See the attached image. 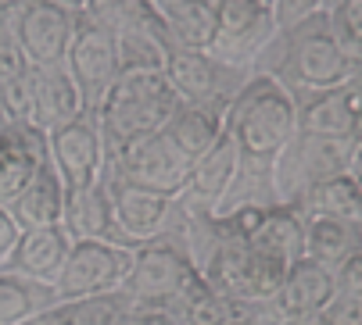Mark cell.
I'll return each mask as SVG.
<instances>
[{
	"label": "cell",
	"instance_id": "cell-1",
	"mask_svg": "<svg viewBox=\"0 0 362 325\" xmlns=\"http://www.w3.org/2000/svg\"><path fill=\"white\" fill-rule=\"evenodd\" d=\"M251 72L276 79L294 100L362 79V65L341 50V43L327 25V15H313L276 29L269 47L251 65Z\"/></svg>",
	"mask_w": 362,
	"mask_h": 325
},
{
	"label": "cell",
	"instance_id": "cell-2",
	"mask_svg": "<svg viewBox=\"0 0 362 325\" xmlns=\"http://www.w3.org/2000/svg\"><path fill=\"white\" fill-rule=\"evenodd\" d=\"M180 107L165 72H140V75H119L108 93L93 107V118L105 140V157H115L129 143L162 133V125Z\"/></svg>",
	"mask_w": 362,
	"mask_h": 325
},
{
	"label": "cell",
	"instance_id": "cell-3",
	"mask_svg": "<svg viewBox=\"0 0 362 325\" xmlns=\"http://www.w3.org/2000/svg\"><path fill=\"white\" fill-rule=\"evenodd\" d=\"M298 133V100L269 75H247L226 111V136L240 157L273 161Z\"/></svg>",
	"mask_w": 362,
	"mask_h": 325
},
{
	"label": "cell",
	"instance_id": "cell-4",
	"mask_svg": "<svg viewBox=\"0 0 362 325\" xmlns=\"http://www.w3.org/2000/svg\"><path fill=\"white\" fill-rule=\"evenodd\" d=\"M194 279H197V272L187 257L180 233H165L158 240L133 247V261H129L122 293L133 300V307H165L169 311Z\"/></svg>",
	"mask_w": 362,
	"mask_h": 325
},
{
	"label": "cell",
	"instance_id": "cell-5",
	"mask_svg": "<svg viewBox=\"0 0 362 325\" xmlns=\"http://www.w3.org/2000/svg\"><path fill=\"white\" fill-rule=\"evenodd\" d=\"M348 140H330V136H313V133H294L284 150L273 157V186H276V204L298 207L320 183L348 172L351 157Z\"/></svg>",
	"mask_w": 362,
	"mask_h": 325
},
{
	"label": "cell",
	"instance_id": "cell-6",
	"mask_svg": "<svg viewBox=\"0 0 362 325\" xmlns=\"http://www.w3.org/2000/svg\"><path fill=\"white\" fill-rule=\"evenodd\" d=\"M247 75L251 72L219 61L209 50H169V61H165V79H169L176 100L190 104V107H204V111H216L223 118L230 111L237 90L247 82Z\"/></svg>",
	"mask_w": 362,
	"mask_h": 325
},
{
	"label": "cell",
	"instance_id": "cell-7",
	"mask_svg": "<svg viewBox=\"0 0 362 325\" xmlns=\"http://www.w3.org/2000/svg\"><path fill=\"white\" fill-rule=\"evenodd\" d=\"M276 36V11L269 0H219L216 4V39L209 54L219 61L251 72L258 54Z\"/></svg>",
	"mask_w": 362,
	"mask_h": 325
},
{
	"label": "cell",
	"instance_id": "cell-8",
	"mask_svg": "<svg viewBox=\"0 0 362 325\" xmlns=\"http://www.w3.org/2000/svg\"><path fill=\"white\" fill-rule=\"evenodd\" d=\"M108 197H112V214H115V233L122 247H140L147 240H158L165 233H180V219H183V207L180 197L169 193H154L122 179H108Z\"/></svg>",
	"mask_w": 362,
	"mask_h": 325
},
{
	"label": "cell",
	"instance_id": "cell-9",
	"mask_svg": "<svg viewBox=\"0 0 362 325\" xmlns=\"http://www.w3.org/2000/svg\"><path fill=\"white\" fill-rule=\"evenodd\" d=\"M133 250L112 240H76L65 268L54 283L58 300H72V297H93V293H112L122 290L126 272H129Z\"/></svg>",
	"mask_w": 362,
	"mask_h": 325
},
{
	"label": "cell",
	"instance_id": "cell-10",
	"mask_svg": "<svg viewBox=\"0 0 362 325\" xmlns=\"http://www.w3.org/2000/svg\"><path fill=\"white\" fill-rule=\"evenodd\" d=\"M65 68L72 72L76 86L83 90L86 107L100 104V97L108 93V86L119 79V54H115V32L108 25L93 22L90 15H76L72 43L65 54Z\"/></svg>",
	"mask_w": 362,
	"mask_h": 325
},
{
	"label": "cell",
	"instance_id": "cell-11",
	"mask_svg": "<svg viewBox=\"0 0 362 325\" xmlns=\"http://www.w3.org/2000/svg\"><path fill=\"white\" fill-rule=\"evenodd\" d=\"M47 157L54 165V172L62 176L65 190H83L105 179L108 157H105V140H100L93 111L47 133Z\"/></svg>",
	"mask_w": 362,
	"mask_h": 325
},
{
	"label": "cell",
	"instance_id": "cell-12",
	"mask_svg": "<svg viewBox=\"0 0 362 325\" xmlns=\"http://www.w3.org/2000/svg\"><path fill=\"white\" fill-rule=\"evenodd\" d=\"M187 172L190 168L173 154V147L162 140V133L129 143L126 150L108 157V168H105L108 179H122V183H133V186H144L154 193H169V197H180Z\"/></svg>",
	"mask_w": 362,
	"mask_h": 325
},
{
	"label": "cell",
	"instance_id": "cell-13",
	"mask_svg": "<svg viewBox=\"0 0 362 325\" xmlns=\"http://www.w3.org/2000/svg\"><path fill=\"white\" fill-rule=\"evenodd\" d=\"M72 29H76V15L50 4V0H25L15 11V36L29 68L65 65Z\"/></svg>",
	"mask_w": 362,
	"mask_h": 325
},
{
	"label": "cell",
	"instance_id": "cell-14",
	"mask_svg": "<svg viewBox=\"0 0 362 325\" xmlns=\"http://www.w3.org/2000/svg\"><path fill=\"white\" fill-rule=\"evenodd\" d=\"M86 111L90 107L83 100V90L76 86V79L65 65L33 68V79H29V125L33 129H40L47 136Z\"/></svg>",
	"mask_w": 362,
	"mask_h": 325
},
{
	"label": "cell",
	"instance_id": "cell-15",
	"mask_svg": "<svg viewBox=\"0 0 362 325\" xmlns=\"http://www.w3.org/2000/svg\"><path fill=\"white\" fill-rule=\"evenodd\" d=\"M298 133L355 143L362 136V79L298 100Z\"/></svg>",
	"mask_w": 362,
	"mask_h": 325
},
{
	"label": "cell",
	"instance_id": "cell-16",
	"mask_svg": "<svg viewBox=\"0 0 362 325\" xmlns=\"http://www.w3.org/2000/svg\"><path fill=\"white\" fill-rule=\"evenodd\" d=\"M43 165L47 136L29 122H4L0 129V207H11Z\"/></svg>",
	"mask_w": 362,
	"mask_h": 325
},
{
	"label": "cell",
	"instance_id": "cell-17",
	"mask_svg": "<svg viewBox=\"0 0 362 325\" xmlns=\"http://www.w3.org/2000/svg\"><path fill=\"white\" fill-rule=\"evenodd\" d=\"M334 297V272L327 264L313 261V257H298L291 268H287V276L273 297L284 325H301L308 318H316L327 311Z\"/></svg>",
	"mask_w": 362,
	"mask_h": 325
},
{
	"label": "cell",
	"instance_id": "cell-18",
	"mask_svg": "<svg viewBox=\"0 0 362 325\" xmlns=\"http://www.w3.org/2000/svg\"><path fill=\"white\" fill-rule=\"evenodd\" d=\"M240 165V150L237 143L223 133L219 143L209 150V154H201L190 172H187V183L180 190V207L183 211H216L219 197L226 193L233 172Z\"/></svg>",
	"mask_w": 362,
	"mask_h": 325
},
{
	"label": "cell",
	"instance_id": "cell-19",
	"mask_svg": "<svg viewBox=\"0 0 362 325\" xmlns=\"http://www.w3.org/2000/svg\"><path fill=\"white\" fill-rule=\"evenodd\" d=\"M69 250H72V240H69V233L62 226L22 229V236L15 243V254L8 261V272H18L25 279L54 286L58 276H62V268H65Z\"/></svg>",
	"mask_w": 362,
	"mask_h": 325
},
{
	"label": "cell",
	"instance_id": "cell-20",
	"mask_svg": "<svg viewBox=\"0 0 362 325\" xmlns=\"http://www.w3.org/2000/svg\"><path fill=\"white\" fill-rule=\"evenodd\" d=\"M62 229L69 240H112L119 243L115 233V214H112V197L105 179L83 186V190H65V211H62Z\"/></svg>",
	"mask_w": 362,
	"mask_h": 325
},
{
	"label": "cell",
	"instance_id": "cell-21",
	"mask_svg": "<svg viewBox=\"0 0 362 325\" xmlns=\"http://www.w3.org/2000/svg\"><path fill=\"white\" fill-rule=\"evenodd\" d=\"M226 133V118L216 115V111H204V107H190V104H180L173 118L162 125V140L173 147V154L190 168L201 154H209L219 136Z\"/></svg>",
	"mask_w": 362,
	"mask_h": 325
},
{
	"label": "cell",
	"instance_id": "cell-22",
	"mask_svg": "<svg viewBox=\"0 0 362 325\" xmlns=\"http://www.w3.org/2000/svg\"><path fill=\"white\" fill-rule=\"evenodd\" d=\"M133 311H136L133 300L122 290H112V293L58 300L25 325H129Z\"/></svg>",
	"mask_w": 362,
	"mask_h": 325
},
{
	"label": "cell",
	"instance_id": "cell-23",
	"mask_svg": "<svg viewBox=\"0 0 362 325\" xmlns=\"http://www.w3.org/2000/svg\"><path fill=\"white\" fill-rule=\"evenodd\" d=\"M29 79L33 68L15 36V15H0V104L8 122H29Z\"/></svg>",
	"mask_w": 362,
	"mask_h": 325
},
{
	"label": "cell",
	"instance_id": "cell-24",
	"mask_svg": "<svg viewBox=\"0 0 362 325\" xmlns=\"http://www.w3.org/2000/svg\"><path fill=\"white\" fill-rule=\"evenodd\" d=\"M11 219L18 222V229H43V226H62V211H65V183L54 172V165H47L33 176V183L25 186V193L8 207Z\"/></svg>",
	"mask_w": 362,
	"mask_h": 325
},
{
	"label": "cell",
	"instance_id": "cell-25",
	"mask_svg": "<svg viewBox=\"0 0 362 325\" xmlns=\"http://www.w3.org/2000/svg\"><path fill=\"white\" fill-rule=\"evenodd\" d=\"M362 250V219H305V257L330 272Z\"/></svg>",
	"mask_w": 362,
	"mask_h": 325
},
{
	"label": "cell",
	"instance_id": "cell-26",
	"mask_svg": "<svg viewBox=\"0 0 362 325\" xmlns=\"http://www.w3.org/2000/svg\"><path fill=\"white\" fill-rule=\"evenodd\" d=\"M247 243L258 254H269L284 264H294L298 257H305V219L294 207L276 204L262 214V222L255 226Z\"/></svg>",
	"mask_w": 362,
	"mask_h": 325
},
{
	"label": "cell",
	"instance_id": "cell-27",
	"mask_svg": "<svg viewBox=\"0 0 362 325\" xmlns=\"http://www.w3.org/2000/svg\"><path fill=\"white\" fill-rule=\"evenodd\" d=\"M158 22L173 50H209L216 39V4L209 0H176Z\"/></svg>",
	"mask_w": 362,
	"mask_h": 325
},
{
	"label": "cell",
	"instance_id": "cell-28",
	"mask_svg": "<svg viewBox=\"0 0 362 325\" xmlns=\"http://www.w3.org/2000/svg\"><path fill=\"white\" fill-rule=\"evenodd\" d=\"M244 207H276V186H273V161H251L240 157V165L219 197L212 214H233Z\"/></svg>",
	"mask_w": 362,
	"mask_h": 325
},
{
	"label": "cell",
	"instance_id": "cell-29",
	"mask_svg": "<svg viewBox=\"0 0 362 325\" xmlns=\"http://www.w3.org/2000/svg\"><path fill=\"white\" fill-rule=\"evenodd\" d=\"M169 39L158 25L140 29H119L115 32V54H119V75H140V72H165L169 61Z\"/></svg>",
	"mask_w": 362,
	"mask_h": 325
},
{
	"label": "cell",
	"instance_id": "cell-30",
	"mask_svg": "<svg viewBox=\"0 0 362 325\" xmlns=\"http://www.w3.org/2000/svg\"><path fill=\"white\" fill-rule=\"evenodd\" d=\"M50 304H58L54 286L25 279L18 272H0V325H25Z\"/></svg>",
	"mask_w": 362,
	"mask_h": 325
},
{
	"label": "cell",
	"instance_id": "cell-31",
	"mask_svg": "<svg viewBox=\"0 0 362 325\" xmlns=\"http://www.w3.org/2000/svg\"><path fill=\"white\" fill-rule=\"evenodd\" d=\"M294 211L301 219H362V186L348 172H341L320 183Z\"/></svg>",
	"mask_w": 362,
	"mask_h": 325
},
{
	"label": "cell",
	"instance_id": "cell-32",
	"mask_svg": "<svg viewBox=\"0 0 362 325\" xmlns=\"http://www.w3.org/2000/svg\"><path fill=\"white\" fill-rule=\"evenodd\" d=\"M173 318L180 325H226L237 314V300H230L226 293L212 290L201 276L180 293V300L169 307Z\"/></svg>",
	"mask_w": 362,
	"mask_h": 325
},
{
	"label": "cell",
	"instance_id": "cell-33",
	"mask_svg": "<svg viewBox=\"0 0 362 325\" xmlns=\"http://www.w3.org/2000/svg\"><path fill=\"white\" fill-rule=\"evenodd\" d=\"M323 15L341 50L362 65V0H327Z\"/></svg>",
	"mask_w": 362,
	"mask_h": 325
},
{
	"label": "cell",
	"instance_id": "cell-34",
	"mask_svg": "<svg viewBox=\"0 0 362 325\" xmlns=\"http://www.w3.org/2000/svg\"><path fill=\"white\" fill-rule=\"evenodd\" d=\"M86 15L100 25H108L112 32L119 29H140V25H158V15H154L144 0H90Z\"/></svg>",
	"mask_w": 362,
	"mask_h": 325
},
{
	"label": "cell",
	"instance_id": "cell-35",
	"mask_svg": "<svg viewBox=\"0 0 362 325\" xmlns=\"http://www.w3.org/2000/svg\"><path fill=\"white\" fill-rule=\"evenodd\" d=\"M226 325H284L273 300H237V314Z\"/></svg>",
	"mask_w": 362,
	"mask_h": 325
},
{
	"label": "cell",
	"instance_id": "cell-36",
	"mask_svg": "<svg viewBox=\"0 0 362 325\" xmlns=\"http://www.w3.org/2000/svg\"><path fill=\"white\" fill-rule=\"evenodd\" d=\"M273 11H276V29L294 25L301 18H313L327 11V0H273Z\"/></svg>",
	"mask_w": 362,
	"mask_h": 325
},
{
	"label": "cell",
	"instance_id": "cell-37",
	"mask_svg": "<svg viewBox=\"0 0 362 325\" xmlns=\"http://www.w3.org/2000/svg\"><path fill=\"white\" fill-rule=\"evenodd\" d=\"M18 236H22V229H18V222L11 219V211L0 207V272H8V261H11V254H15Z\"/></svg>",
	"mask_w": 362,
	"mask_h": 325
},
{
	"label": "cell",
	"instance_id": "cell-38",
	"mask_svg": "<svg viewBox=\"0 0 362 325\" xmlns=\"http://www.w3.org/2000/svg\"><path fill=\"white\" fill-rule=\"evenodd\" d=\"M129 325H180V321L165 307H136L133 318H129Z\"/></svg>",
	"mask_w": 362,
	"mask_h": 325
},
{
	"label": "cell",
	"instance_id": "cell-39",
	"mask_svg": "<svg viewBox=\"0 0 362 325\" xmlns=\"http://www.w3.org/2000/svg\"><path fill=\"white\" fill-rule=\"evenodd\" d=\"M348 176L362 186V136L355 140V147H351V157H348Z\"/></svg>",
	"mask_w": 362,
	"mask_h": 325
},
{
	"label": "cell",
	"instance_id": "cell-40",
	"mask_svg": "<svg viewBox=\"0 0 362 325\" xmlns=\"http://www.w3.org/2000/svg\"><path fill=\"white\" fill-rule=\"evenodd\" d=\"M50 4H58V8H65V11H72V15H86L90 0H50Z\"/></svg>",
	"mask_w": 362,
	"mask_h": 325
},
{
	"label": "cell",
	"instance_id": "cell-41",
	"mask_svg": "<svg viewBox=\"0 0 362 325\" xmlns=\"http://www.w3.org/2000/svg\"><path fill=\"white\" fill-rule=\"evenodd\" d=\"M144 4H147V8L154 11V15H162L165 8H173V4H176V0H144Z\"/></svg>",
	"mask_w": 362,
	"mask_h": 325
},
{
	"label": "cell",
	"instance_id": "cell-42",
	"mask_svg": "<svg viewBox=\"0 0 362 325\" xmlns=\"http://www.w3.org/2000/svg\"><path fill=\"white\" fill-rule=\"evenodd\" d=\"M22 4H25V0H0V15H15Z\"/></svg>",
	"mask_w": 362,
	"mask_h": 325
},
{
	"label": "cell",
	"instance_id": "cell-43",
	"mask_svg": "<svg viewBox=\"0 0 362 325\" xmlns=\"http://www.w3.org/2000/svg\"><path fill=\"white\" fill-rule=\"evenodd\" d=\"M301 325H337V321L327 318V314H316V318H308V321H301Z\"/></svg>",
	"mask_w": 362,
	"mask_h": 325
},
{
	"label": "cell",
	"instance_id": "cell-44",
	"mask_svg": "<svg viewBox=\"0 0 362 325\" xmlns=\"http://www.w3.org/2000/svg\"><path fill=\"white\" fill-rule=\"evenodd\" d=\"M4 122H8V115H4V104H0V129H4Z\"/></svg>",
	"mask_w": 362,
	"mask_h": 325
},
{
	"label": "cell",
	"instance_id": "cell-45",
	"mask_svg": "<svg viewBox=\"0 0 362 325\" xmlns=\"http://www.w3.org/2000/svg\"><path fill=\"white\" fill-rule=\"evenodd\" d=\"M209 4H219V0H209Z\"/></svg>",
	"mask_w": 362,
	"mask_h": 325
},
{
	"label": "cell",
	"instance_id": "cell-46",
	"mask_svg": "<svg viewBox=\"0 0 362 325\" xmlns=\"http://www.w3.org/2000/svg\"><path fill=\"white\" fill-rule=\"evenodd\" d=\"M269 4H273V0H269Z\"/></svg>",
	"mask_w": 362,
	"mask_h": 325
}]
</instances>
